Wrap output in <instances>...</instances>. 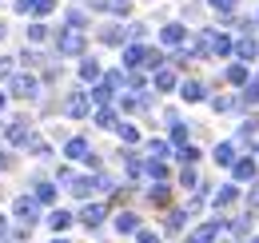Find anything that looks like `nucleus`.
<instances>
[{
  "mask_svg": "<svg viewBox=\"0 0 259 243\" xmlns=\"http://www.w3.org/2000/svg\"><path fill=\"white\" fill-rule=\"evenodd\" d=\"M199 52H203V56H227V52H231V40H227L224 32L207 28V32H199Z\"/></svg>",
  "mask_w": 259,
  "mask_h": 243,
  "instance_id": "f257e3e1",
  "label": "nucleus"
},
{
  "mask_svg": "<svg viewBox=\"0 0 259 243\" xmlns=\"http://www.w3.org/2000/svg\"><path fill=\"white\" fill-rule=\"evenodd\" d=\"M56 44H60L64 56H80V52H84V32L80 28H64L60 36H56Z\"/></svg>",
  "mask_w": 259,
  "mask_h": 243,
  "instance_id": "f03ea898",
  "label": "nucleus"
},
{
  "mask_svg": "<svg viewBox=\"0 0 259 243\" xmlns=\"http://www.w3.org/2000/svg\"><path fill=\"white\" fill-rule=\"evenodd\" d=\"M8 92H12L16 100H32V96H36V76L16 72V76H12V84H8Z\"/></svg>",
  "mask_w": 259,
  "mask_h": 243,
  "instance_id": "7ed1b4c3",
  "label": "nucleus"
},
{
  "mask_svg": "<svg viewBox=\"0 0 259 243\" xmlns=\"http://www.w3.org/2000/svg\"><path fill=\"white\" fill-rule=\"evenodd\" d=\"M56 0H16V12L20 16H48Z\"/></svg>",
  "mask_w": 259,
  "mask_h": 243,
  "instance_id": "20e7f679",
  "label": "nucleus"
},
{
  "mask_svg": "<svg viewBox=\"0 0 259 243\" xmlns=\"http://www.w3.org/2000/svg\"><path fill=\"white\" fill-rule=\"evenodd\" d=\"M64 112L72 116V120H80V116H88V112H92V104H88V96H84V92H72V96H68V104H64Z\"/></svg>",
  "mask_w": 259,
  "mask_h": 243,
  "instance_id": "39448f33",
  "label": "nucleus"
},
{
  "mask_svg": "<svg viewBox=\"0 0 259 243\" xmlns=\"http://www.w3.org/2000/svg\"><path fill=\"white\" fill-rule=\"evenodd\" d=\"M16 215H20V219H24L28 227H32V223H36V199L20 195V199H16Z\"/></svg>",
  "mask_w": 259,
  "mask_h": 243,
  "instance_id": "423d86ee",
  "label": "nucleus"
},
{
  "mask_svg": "<svg viewBox=\"0 0 259 243\" xmlns=\"http://www.w3.org/2000/svg\"><path fill=\"white\" fill-rule=\"evenodd\" d=\"M104 204H88L84 212H80V223H88V227H96V223H104Z\"/></svg>",
  "mask_w": 259,
  "mask_h": 243,
  "instance_id": "0eeeda50",
  "label": "nucleus"
},
{
  "mask_svg": "<svg viewBox=\"0 0 259 243\" xmlns=\"http://www.w3.org/2000/svg\"><path fill=\"white\" fill-rule=\"evenodd\" d=\"M68 159H92V155H88V140H68Z\"/></svg>",
  "mask_w": 259,
  "mask_h": 243,
  "instance_id": "6e6552de",
  "label": "nucleus"
},
{
  "mask_svg": "<svg viewBox=\"0 0 259 243\" xmlns=\"http://www.w3.org/2000/svg\"><path fill=\"white\" fill-rule=\"evenodd\" d=\"M235 180H255V159H235Z\"/></svg>",
  "mask_w": 259,
  "mask_h": 243,
  "instance_id": "1a4fd4ad",
  "label": "nucleus"
},
{
  "mask_svg": "<svg viewBox=\"0 0 259 243\" xmlns=\"http://www.w3.org/2000/svg\"><path fill=\"white\" fill-rule=\"evenodd\" d=\"M100 8H104V12H112V16H128L132 0H100Z\"/></svg>",
  "mask_w": 259,
  "mask_h": 243,
  "instance_id": "9d476101",
  "label": "nucleus"
},
{
  "mask_svg": "<svg viewBox=\"0 0 259 243\" xmlns=\"http://www.w3.org/2000/svg\"><path fill=\"white\" fill-rule=\"evenodd\" d=\"M8 144H28V128L16 120V124H8Z\"/></svg>",
  "mask_w": 259,
  "mask_h": 243,
  "instance_id": "9b49d317",
  "label": "nucleus"
},
{
  "mask_svg": "<svg viewBox=\"0 0 259 243\" xmlns=\"http://www.w3.org/2000/svg\"><path fill=\"white\" fill-rule=\"evenodd\" d=\"M160 40H163V44H171V48H176V44H184V28H180V24H167Z\"/></svg>",
  "mask_w": 259,
  "mask_h": 243,
  "instance_id": "f8f14e48",
  "label": "nucleus"
},
{
  "mask_svg": "<svg viewBox=\"0 0 259 243\" xmlns=\"http://www.w3.org/2000/svg\"><path fill=\"white\" fill-rule=\"evenodd\" d=\"M136 227H140V219H136V215H132V212L116 215V231H120V235H124V231H136Z\"/></svg>",
  "mask_w": 259,
  "mask_h": 243,
  "instance_id": "ddd939ff",
  "label": "nucleus"
},
{
  "mask_svg": "<svg viewBox=\"0 0 259 243\" xmlns=\"http://www.w3.org/2000/svg\"><path fill=\"white\" fill-rule=\"evenodd\" d=\"M100 40H104V44H124V28H116V24H108V28L100 32Z\"/></svg>",
  "mask_w": 259,
  "mask_h": 243,
  "instance_id": "4468645a",
  "label": "nucleus"
},
{
  "mask_svg": "<svg viewBox=\"0 0 259 243\" xmlns=\"http://www.w3.org/2000/svg\"><path fill=\"white\" fill-rule=\"evenodd\" d=\"M215 231H220V223H207V227H199V231L192 235V243H211V239H215Z\"/></svg>",
  "mask_w": 259,
  "mask_h": 243,
  "instance_id": "2eb2a0df",
  "label": "nucleus"
},
{
  "mask_svg": "<svg viewBox=\"0 0 259 243\" xmlns=\"http://www.w3.org/2000/svg\"><path fill=\"white\" fill-rule=\"evenodd\" d=\"M68 187H72L76 195H88V191L96 187V180H84V176H80V180H72V176H68Z\"/></svg>",
  "mask_w": 259,
  "mask_h": 243,
  "instance_id": "dca6fc26",
  "label": "nucleus"
},
{
  "mask_svg": "<svg viewBox=\"0 0 259 243\" xmlns=\"http://www.w3.org/2000/svg\"><path fill=\"white\" fill-rule=\"evenodd\" d=\"M56 199V187L52 183H36V204H52Z\"/></svg>",
  "mask_w": 259,
  "mask_h": 243,
  "instance_id": "f3484780",
  "label": "nucleus"
},
{
  "mask_svg": "<svg viewBox=\"0 0 259 243\" xmlns=\"http://www.w3.org/2000/svg\"><path fill=\"white\" fill-rule=\"evenodd\" d=\"M80 76L96 84V80H100V64H96V60H80Z\"/></svg>",
  "mask_w": 259,
  "mask_h": 243,
  "instance_id": "a211bd4d",
  "label": "nucleus"
},
{
  "mask_svg": "<svg viewBox=\"0 0 259 243\" xmlns=\"http://www.w3.org/2000/svg\"><path fill=\"white\" fill-rule=\"evenodd\" d=\"M124 64H132V68H136V64H148V52L136 44V48H128V52H124Z\"/></svg>",
  "mask_w": 259,
  "mask_h": 243,
  "instance_id": "6ab92c4d",
  "label": "nucleus"
},
{
  "mask_svg": "<svg viewBox=\"0 0 259 243\" xmlns=\"http://www.w3.org/2000/svg\"><path fill=\"white\" fill-rule=\"evenodd\" d=\"M180 92H184V100H203V84H199V80H188Z\"/></svg>",
  "mask_w": 259,
  "mask_h": 243,
  "instance_id": "aec40b11",
  "label": "nucleus"
},
{
  "mask_svg": "<svg viewBox=\"0 0 259 243\" xmlns=\"http://www.w3.org/2000/svg\"><path fill=\"white\" fill-rule=\"evenodd\" d=\"M48 223H52V231H64L68 223H72V215H68V212H52V215H48Z\"/></svg>",
  "mask_w": 259,
  "mask_h": 243,
  "instance_id": "412c9836",
  "label": "nucleus"
},
{
  "mask_svg": "<svg viewBox=\"0 0 259 243\" xmlns=\"http://www.w3.org/2000/svg\"><path fill=\"white\" fill-rule=\"evenodd\" d=\"M235 48H239V56H243V60H255V52H259V44H255V40H239Z\"/></svg>",
  "mask_w": 259,
  "mask_h": 243,
  "instance_id": "4be33fe9",
  "label": "nucleus"
},
{
  "mask_svg": "<svg viewBox=\"0 0 259 243\" xmlns=\"http://www.w3.org/2000/svg\"><path fill=\"white\" fill-rule=\"evenodd\" d=\"M215 164H235V152H231V144H220V148H215Z\"/></svg>",
  "mask_w": 259,
  "mask_h": 243,
  "instance_id": "5701e85b",
  "label": "nucleus"
},
{
  "mask_svg": "<svg viewBox=\"0 0 259 243\" xmlns=\"http://www.w3.org/2000/svg\"><path fill=\"white\" fill-rule=\"evenodd\" d=\"M211 104H215V112H231V108H239V100H231V96H215Z\"/></svg>",
  "mask_w": 259,
  "mask_h": 243,
  "instance_id": "b1692460",
  "label": "nucleus"
},
{
  "mask_svg": "<svg viewBox=\"0 0 259 243\" xmlns=\"http://www.w3.org/2000/svg\"><path fill=\"white\" fill-rule=\"evenodd\" d=\"M156 88H160V92H171V88H176V76H171V72H160V76H156Z\"/></svg>",
  "mask_w": 259,
  "mask_h": 243,
  "instance_id": "393cba45",
  "label": "nucleus"
},
{
  "mask_svg": "<svg viewBox=\"0 0 259 243\" xmlns=\"http://www.w3.org/2000/svg\"><path fill=\"white\" fill-rule=\"evenodd\" d=\"M96 124H100V128H116V116H112V108H100V112H96Z\"/></svg>",
  "mask_w": 259,
  "mask_h": 243,
  "instance_id": "a878e982",
  "label": "nucleus"
},
{
  "mask_svg": "<svg viewBox=\"0 0 259 243\" xmlns=\"http://www.w3.org/2000/svg\"><path fill=\"white\" fill-rule=\"evenodd\" d=\"M28 40H32V44H44V40H48V28H44V24H32V28H28Z\"/></svg>",
  "mask_w": 259,
  "mask_h": 243,
  "instance_id": "bb28decb",
  "label": "nucleus"
},
{
  "mask_svg": "<svg viewBox=\"0 0 259 243\" xmlns=\"http://www.w3.org/2000/svg\"><path fill=\"white\" fill-rule=\"evenodd\" d=\"M215 204H235V187H220L215 191Z\"/></svg>",
  "mask_w": 259,
  "mask_h": 243,
  "instance_id": "cd10ccee",
  "label": "nucleus"
},
{
  "mask_svg": "<svg viewBox=\"0 0 259 243\" xmlns=\"http://www.w3.org/2000/svg\"><path fill=\"white\" fill-rule=\"evenodd\" d=\"M227 80H231V84H243V80H247V72L235 64V68H227Z\"/></svg>",
  "mask_w": 259,
  "mask_h": 243,
  "instance_id": "c85d7f7f",
  "label": "nucleus"
},
{
  "mask_svg": "<svg viewBox=\"0 0 259 243\" xmlns=\"http://www.w3.org/2000/svg\"><path fill=\"white\" fill-rule=\"evenodd\" d=\"M108 96H112V88H108V84H96V92H92V100H96V104H108Z\"/></svg>",
  "mask_w": 259,
  "mask_h": 243,
  "instance_id": "c756f323",
  "label": "nucleus"
},
{
  "mask_svg": "<svg viewBox=\"0 0 259 243\" xmlns=\"http://www.w3.org/2000/svg\"><path fill=\"white\" fill-rule=\"evenodd\" d=\"M243 100H247V104H259V80H255V84H247V88H243Z\"/></svg>",
  "mask_w": 259,
  "mask_h": 243,
  "instance_id": "7c9ffc66",
  "label": "nucleus"
},
{
  "mask_svg": "<svg viewBox=\"0 0 259 243\" xmlns=\"http://www.w3.org/2000/svg\"><path fill=\"white\" fill-rule=\"evenodd\" d=\"M148 176H156V180H163V176H167V168H163V164H156V159H152V164H148Z\"/></svg>",
  "mask_w": 259,
  "mask_h": 243,
  "instance_id": "2f4dec72",
  "label": "nucleus"
},
{
  "mask_svg": "<svg viewBox=\"0 0 259 243\" xmlns=\"http://www.w3.org/2000/svg\"><path fill=\"white\" fill-rule=\"evenodd\" d=\"M120 136H124L128 144H136V128H128V124H120Z\"/></svg>",
  "mask_w": 259,
  "mask_h": 243,
  "instance_id": "473e14b6",
  "label": "nucleus"
},
{
  "mask_svg": "<svg viewBox=\"0 0 259 243\" xmlns=\"http://www.w3.org/2000/svg\"><path fill=\"white\" fill-rule=\"evenodd\" d=\"M152 199H156V204H167V187H152Z\"/></svg>",
  "mask_w": 259,
  "mask_h": 243,
  "instance_id": "72a5a7b5",
  "label": "nucleus"
},
{
  "mask_svg": "<svg viewBox=\"0 0 259 243\" xmlns=\"http://www.w3.org/2000/svg\"><path fill=\"white\" fill-rule=\"evenodd\" d=\"M140 243H160V239H156V231H140Z\"/></svg>",
  "mask_w": 259,
  "mask_h": 243,
  "instance_id": "f704fd0d",
  "label": "nucleus"
},
{
  "mask_svg": "<svg viewBox=\"0 0 259 243\" xmlns=\"http://www.w3.org/2000/svg\"><path fill=\"white\" fill-rule=\"evenodd\" d=\"M8 239V219H4V215H0V243Z\"/></svg>",
  "mask_w": 259,
  "mask_h": 243,
  "instance_id": "c9c22d12",
  "label": "nucleus"
},
{
  "mask_svg": "<svg viewBox=\"0 0 259 243\" xmlns=\"http://www.w3.org/2000/svg\"><path fill=\"white\" fill-rule=\"evenodd\" d=\"M4 168H8V155H4V152H0V172H4Z\"/></svg>",
  "mask_w": 259,
  "mask_h": 243,
  "instance_id": "e433bc0d",
  "label": "nucleus"
},
{
  "mask_svg": "<svg viewBox=\"0 0 259 243\" xmlns=\"http://www.w3.org/2000/svg\"><path fill=\"white\" fill-rule=\"evenodd\" d=\"M4 100H8V96H4V92H0V112H4Z\"/></svg>",
  "mask_w": 259,
  "mask_h": 243,
  "instance_id": "4c0bfd02",
  "label": "nucleus"
},
{
  "mask_svg": "<svg viewBox=\"0 0 259 243\" xmlns=\"http://www.w3.org/2000/svg\"><path fill=\"white\" fill-rule=\"evenodd\" d=\"M0 40H4V24H0Z\"/></svg>",
  "mask_w": 259,
  "mask_h": 243,
  "instance_id": "58836bf2",
  "label": "nucleus"
}]
</instances>
